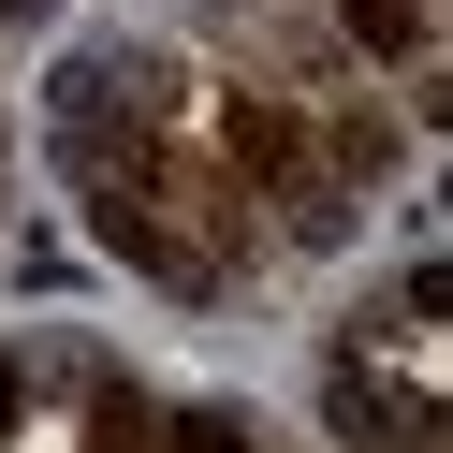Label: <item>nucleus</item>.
Listing matches in <instances>:
<instances>
[{
    "label": "nucleus",
    "instance_id": "f257e3e1",
    "mask_svg": "<svg viewBox=\"0 0 453 453\" xmlns=\"http://www.w3.org/2000/svg\"><path fill=\"white\" fill-rule=\"evenodd\" d=\"M336 44L380 59V73H410L424 118H453V88H439V0H336Z\"/></svg>",
    "mask_w": 453,
    "mask_h": 453
},
{
    "label": "nucleus",
    "instance_id": "f03ea898",
    "mask_svg": "<svg viewBox=\"0 0 453 453\" xmlns=\"http://www.w3.org/2000/svg\"><path fill=\"white\" fill-rule=\"evenodd\" d=\"M161 424H147V395L132 380H88V453H147Z\"/></svg>",
    "mask_w": 453,
    "mask_h": 453
},
{
    "label": "nucleus",
    "instance_id": "7ed1b4c3",
    "mask_svg": "<svg viewBox=\"0 0 453 453\" xmlns=\"http://www.w3.org/2000/svg\"><path fill=\"white\" fill-rule=\"evenodd\" d=\"M161 453H264V439H249L234 410H176V424H161Z\"/></svg>",
    "mask_w": 453,
    "mask_h": 453
},
{
    "label": "nucleus",
    "instance_id": "20e7f679",
    "mask_svg": "<svg viewBox=\"0 0 453 453\" xmlns=\"http://www.w3.org/2000/svg\"><path fill=\"white\" fill-rule=\"evenodd\" d=\"M0 410H15V365H0Z\"/></svg>",
    "mask_w": 453,
    "mask_h": 453
}]
</instances>
